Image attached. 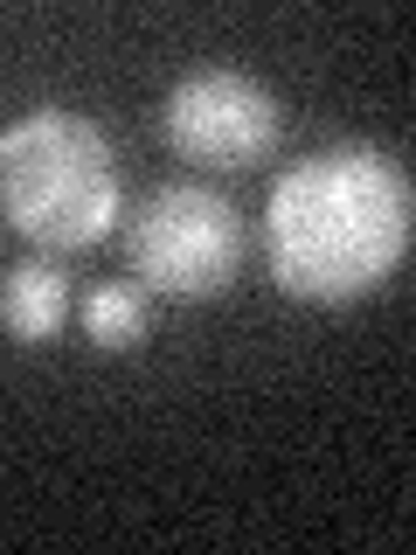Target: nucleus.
Wrapping results in <instances>:
<instances>
[{"instance_id": "nucleus-5", "label": "nucleus", "mask_w": 416, "mask_h": 555, "mask_svg": "<svg viewBox=\"0 0 416 555\" xmlns=\"http://www.w3.org/2000/svg\"><path fill=\"white\" fill-rule=\"evenodd\" d=\"M69 320V271L63 257L35 250L22 257V264H8V278H0V326H8L14 347H49L63 334Z\"/></svg>"}, {"instance_id": "nucleus-3", "label": "nucleus", "mask_w": 416, "mask_h": 555, "mask_svg": "<svg viewBox=\"0 0 416 555\" xmlns=\"http://www.w3.org/2000/svg\"><path fill=\"white\" fill-rule=\"evenodd\" d=\"M243 257H250V230H243L236 202L222 188H202V181L153 188L126 222L132 285L160 292V299H181V306L222 299L236 285Z\"/></svg>"}, {"instance_id": "nucleus-4", "label": "nucleus", "mask_w": 416, "mask_h": 555, "mask_svg": "<svg viewBox=\"0 0 416 555\" xmlns=\"http://www.w3.org/2000/svg\"><path fill=\"white\" fill-rule=\"evenodd\" d=\"M160 132L187 167L243 173V167H264L277 153V139H285V98L264 77H250V69L202 63V69L167 83Z\"/></svg>"}, {"instance_id": "nucleus-2", "label": "nucleus", "mask_w": 416, "mask_h": 555, "mask_svg": "<svg viewBox=\"0 0 416 555\" xmlns=\"http://www.w3.org/2000/svg\"><path fill=\"white\" fill-rule=\"evenodd\" d=\"M126 181L104 126L77 104H28L0 126V216L49 257L91 250L112 236Z\"/></svg>"}, {"instance_id": "nucleus-6", "label": "nucleus", "mask_w": 416, "mask_h": 555, "mask_svg": "<svg viewBox=\"0 0 416 555\" xmlns=\"http://www.w3.org/2000/svg\"><path fill=\"white\" fill-rule=\"evenodd\" d=\"M77 320H83V340H91L98 354H139L146 334H153V306H146V292H139L132 278L91 285L83 306H77Z\"/></svg>"}, {"instance_id": "nucleus-1", "label": "nucleus", "mask_w": 416, "mask_h": 555, "mask_svg": "<svg viewBox=\"0 0 416 555\" xmlns=\"http://www.w3.org/2000/svg\"><path fill=\"white\" fill-rule=\"evenodd\" d=\"M416 188L389 146L340 139L299 153L264 195V264L299 306H354L410 264Z\"/></svg>"}]
</instances>
